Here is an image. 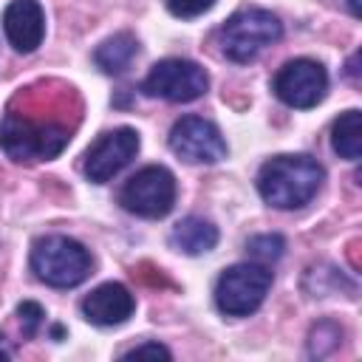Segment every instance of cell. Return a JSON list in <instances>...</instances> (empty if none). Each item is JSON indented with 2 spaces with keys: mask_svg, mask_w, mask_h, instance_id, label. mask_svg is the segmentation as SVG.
<instances>
[{
  "mask_svg": "<svg viewBox=\"0 0 362 362\" xmlns=\"http://www.w3.org/2000/svg\"><path fill=\"white\" fill-rule=\"evenodd\" d=\"M325 170L311 156H274L257 173V192L274 209H300L322 187Z\"/></svg>",
  "mask_w": 362,
  "mask_h": 362,
  "instance_id": "6da1fadb",
  "label": "cell"
},
{
  "mask_svg": "<svg viewBox=\"0 0 362 362\" xmlns=\"http://www.w3.org/2000/svg\"><path fill=\"white\" fill-rule=\"evenodd\" d=\"M283 37V23L266 8H240L218 31V42L226 59L252 62L263 48Z\"/></svg>",
  "mask_w": 362,
  "mask_h": 362,
  "instance_id": "3957f363",
  "label": "cell"
},
{
  "mask_svg": "<svg viewBox=\"0 0 362 362\" xmlns=\"http://www.w3.org/2000/svg\"><path fill=\"white\" fill-rule=\"evenodd\" d=\"M17 314H20V325H23V334L25 337H34L37 334V328L42 325V317H45V311L37 305V303H20L17 305Z\"/></svg>",
  "mask_w": 362,
  "mask_h": 362,
  "instance_id": "e0dca14e",
  "label": "cell"
},
{
  "mask_svg": "<svg viewBox=\"0 0 362 362\" xmlns=\"http://www.w3.org/2000/svg\"><path fill=\"white\" fill-rule=\"evenodd\" d=\"M133 308H136V300L122 283H102L82 300L85 320L99 328H113V325L127 322Z\"/></svg>",
  "mask_w": 362,
  "mask_h": 362,
  "instance_id": "7c38bea8",
  "label": "cell"
},
{
  "mask_svg": "<svg viewBox=\"0 0 362 362\" xmlns=\"http://www.w3.org/2000/svg\"><path fill=\"white\" fill-rule=\"evenodd\" d=\"M124 359H139V356H161V359H170L173 354L164 348V345H158V342H144V345H136V348H130V351H124L122 354Z\"/></svg>",
  "mask_w": 362,
  "mask_h": 362,
  "instance_id": "d6986e66",
  "label": "cell"
},
{
  "mask_svg": "<svg viewBox=\"0 0 362 362\" xmlns=\"http://www.w3.org/2000/svg\"><path fill=\"white\" fill-rule=\"evenodd\" d=\"M218 243V226L206 218H198V215H189L184 221H178L170 232V246L181 255H206L212 252Z\"/></svg>",
  "mask_w": 362,
  "mask_h": 362,
  "instance_id": "4fadbf2b",
  "label": "cell"
},
{
  "mask_svg": "<svg viewBox=\"0 0 362 362\" xmlns=\"http://www.w3.org/2000/svg\"><path fill=\"white\" fill-rule=\"evenodd\" d=\"M68 130L54 122H34L28 116L8 113L0 124V147L14 161H42L62 153Z\"/></svg>",
  "mask_w": 362,
  "mask_h": 362,
  "instance_id": "277c9868",
  "label": "cell"
},
{
  "mask_svg": "<svg viewBox=\"0 0 362 362\" xmlns=\"http://www.w3.org/2000/svg\"><path fill=\"white\" fill-rule=\"evenodd\" d=\"M212 6H215V0H167V8H170L175 17H184V20L198 17V14L209 11Z\"/></svg>",
  "mask_w": 362,
  "mask_h": 362,
  "instance_id": "ac0fdd59",
  "label": "cell"
},
{
  "mask_svg": "<svg viewBox=\"0 0 362 362\" xmlns=\"http://www.w3.org/2000/svg\"><path fill=\"white\" fill-rule=\"evenodd\" d=\"M170 150L189 164H215L226 158V141L221 130L201 116H184L173 124Z\"/></svg>",
  "mask_w": 362,
  "mask_h": 362,
  "instance_id": "ba28073f",
  "label": "cell"
},
{
  "mask_svg": "<svg viewBox=\"0 0 362 362\" xmlns=\"http://www.w3.org/2000/svg\"><path fill=\"white\" fill-rule=\"evenodd\" d=\"M136 54H139V40L133 37V34H127V31H122V34H113V37H107L96 51H93V62L105 71V74H124L127 68H130V62L136 59Z\"/></svg>",
  "mask_w": 362,
  "mask_h": 362,
  "instance_id": "5bb4252c",
  "label": "cell"
},
{
  "mask_svg": "<svg viewBox=\"0 0 362 362\" xmlns=\"http://www.w3.org/2000/svg\"><path fill=\"white\" fill-rule=\"evenodd\" d=\"M3 31L14 51L31 54L45 37V14L37 0H11L3 11Z\"/></svg>",
  "mask_w": 362,
  "mask_h": 362,
  "instance_id": "8fae6325",
  "label": "cell"
},
{
  "mask_svg": "<svg viewBox=\"0 0 362 362\" xmlns=\"http://www.w3.org/2000/svg\"><path fill=\"white\" fill-rule=\"evenodd\" d=\"M119 204L139 218H164L175 204V178L167 167L150 164L130 175L119 192Z\"/></svg>",
  "mask_w": 362,
  "mask_h": 362,
  "instance_id": "8992f818",
  "label": "cell"
},
{
  "mask_svg": "<svg viewBox=\"0 0 362 362\" xmlns=\"http://www.w3.org/2000/svg\"><path fill=\"white\" fill-rule=\"evenodd\" d=\"M348 6H351L354 14H359V0H348Z\"/></svg>",
  "mask_w": 362,
  "mask_h": 362,
  "instance_id": "ffe728a7",
  "label": "cell"
},
{
  "mask_svg": "<svg viewBox=\"0 0 362 362\" xmlns=\"http://www.w3.org/2000/svg\"><path fill=\"white\" fill-rule=\"evenodd\" d=\"M90 252L68 235H45L31 246L34 274L54 288H74L90 274Z\"/></svg>",
  "mask_w": 362,
  "mask_h": 362,
  "instance_id": "7a4b0ae2",
  "label": "cell"
},
{
  "mask_svg": "<svg viewBox=\"0 0 362 362\" xmlns=\"http://www.w3.org/2000/svg\"><path fill=\"white\" fill-rule=\"evenodd\" d=\"M331 144L334 150L348 158V161H356L362 156V113L359 110H345L337 122H334V130H331Z\"/></svg>",
  "mask_w": 362,
  "mask_h": 362,
  "instance_id": "9a60e30c",
  "label": "cell"
},
{
  "mask_svg": "<svg viewBox=\"0 0 362 362\" xmlns=\"http://www.w3.org/2000/svg\"><path fill=\"white\" fill-rule=\"evenodd\" d=\"M206 88H209L206 71L198 62L181 57L156 62L141 82V90L147 96H158L167 102H195L206 93Z\"/></svg>",
  "mask_w": 362,
  "mask_h": 362,
  "instance_id": "52a82bcc",
  "label": "cell"
},
{
  "mask_svg": "<svg viewBox=\"0 0 362 362\" xmlns=\"http://www.w3.org/2000/svg\"><path fill=\"white\" fill-rule=\"evenodd\" d=\"M272 288V272L263 263H235L215 283V303L226 317L255 314Z\"/></svg>",
  "mask_w": 362,
  "mask_h": 362,
  "instance_id": "5b68a950",
  "label": "cell"
},
{
  "mask_svg": "<svg viewBox=\"0 0 362 362\" xmlns=\"http://www.w3.org/2000/svg\"><path fill=\"white\" fill-rule=\"evenodd\" d=\"M283 249H286V240H283L280 235H255V238H249V243H246L249 257H252L255 263H263V266L280 260V257H283Z\"/></svg>",
  "mask_w": 362,
  "mask_h": 362,
  "instance_id": "2e32d148",
  "label": "cell"
},
{
  "mask_svg": "<svg viewBox=\"0 0 362 362\" xmlns=\"http://www.w3.org/2000/svg\"><path fill=\"white\" fill-rule=\"evenodd\" d=\"M328 74L314 59H291L274 76V93L288 107H314L325 99Z\"/></svg>",
  "mask_w": 362,
  "mask_h": 362,
  "instance_id": "9c48e42d",
  "label": "cell"
},
{
  "mask_svg": "<svg viewBox=\"0 0 362 362\" xmlns=\"http://www.w3.org/2000/svg\"><path fill=\"white\" fill-rule=\"evenodd\" d=\"M139 153V133L133 127H116L110 133H102L93 147L85 153V175L93 184L110 181L116 173H122Z\"/></svg>",
  "mask_w": 362,
  "mask_h": 362,
  "instance_id": "30bf717a",
  "label": "cell"
}]
</instances>
